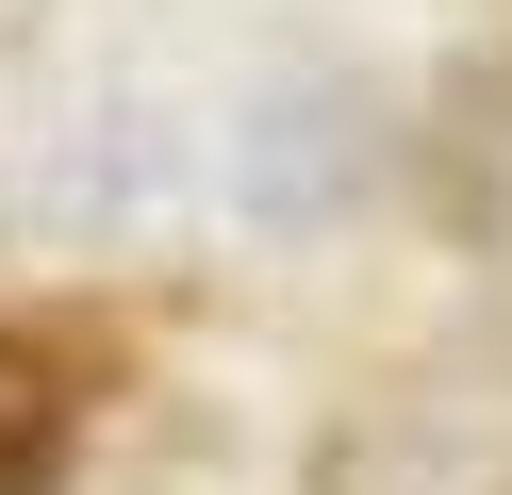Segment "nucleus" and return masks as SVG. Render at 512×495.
Segmentation results:
<instances>
[{
    "label": "nucleus",
    "instance_id": "2",
    "mask_svg": "<svg viewBox=\"0 0 512 495\" xmlns=\"http://www.w3.org/2000/svg\"><path fill=\"white\" fill-rule=\"evenodd\" d=\"M50 462H67V380L34 347H0V495H50Z\"/></svg>",
    "mask_w": 512,
    "mask_h": 495
},
{
    "label": "nucleus",
    "instance_id": "1",
    "mask_svg": "<svg viewBox=\"0 0 512 495\" xmlns=\"http://www.w3.org/2000/svg\"><path fill=\"white\" fill-rule=\"evenodd\" d=\"M314 495H512V462L463 413H347L314 446Z\"/></svg>",
    "mask_w": 512,
    "mask_h": 495
}]
</instances>
